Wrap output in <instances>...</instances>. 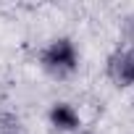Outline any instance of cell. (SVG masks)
<instances>
[{
	"label": "cell",
	"instance_id": "cell-4",
	"mask_svg": "<svg viewBox=\"0 0 134 134\" xmlns=\"http://www.w3.org/2000/svg\"><path fill=\"white\" fill-rule=\"evenodd\" d=\"M124 37H126L129 42H134V16L126 19V24H124Z\"/></svg>",
	"mask_w": 134,
	"mask_h": 134
},
{
	"label": "cell",
	"instance_id": "cell-3",
	"mask_svg": "<svg viewBox=\"0 0 134 134\" xmlns=\"http://www.w3.org/2000/svg\"><path fill=\"white\" fill-rule=\"evenodd\" d=\"M50 118H53V124L58 129H76L79 126V118H76V113L69 105H55L53 113H50Z\"/></svg>",
	"mask_w": 134,
	"mask_h": 134
},
{
	"label": "cell",
	"instance_id": "cell-1",
	"mask_svg": "<svg viewBox=\"0 0 134 134\" xmlns=\"http://www.w3.org/2000/svg\"><path fill=\"white\" fill-rule=\"evenodd\" d=\"M42 60H45V69H47V71L63 76V74L74 71L76 53H74V47H71L69 40H58V42H53V45L45 50V58H42Z\"/></svg>",
	"mask_w": 134,
	"mask_h": 134
},
{
	"label": "cell",
	"instance_id": "cell-5",
	"mask_svg": "<svg viewBox=\"0 0 134 134\" xmlns=\"http://www.w3.org/2000/svg\"><path fill=\"white\" fill-rule=\"evenodd\" d=\"M82 134H90V131H82Z\"/></svg>",
	"mask_w": 134,
	"mask_h": 134
},
{
	"label": "cell",
	"instance_id": "cell-2",
	"mask_svg": "<svg viewBox=\"0 0 134 134\" xmlns=\"http://www.w3.org/2000/svg\"><path fill=\"white\" fill-rule=\"evenodd\" d=\"M108 71L118 84H131L134 82V50L129 53H113L110 63H108Z\"/></svg>",
	"mask_w": 134,
	"mask_h": 134
}]
</instances>
